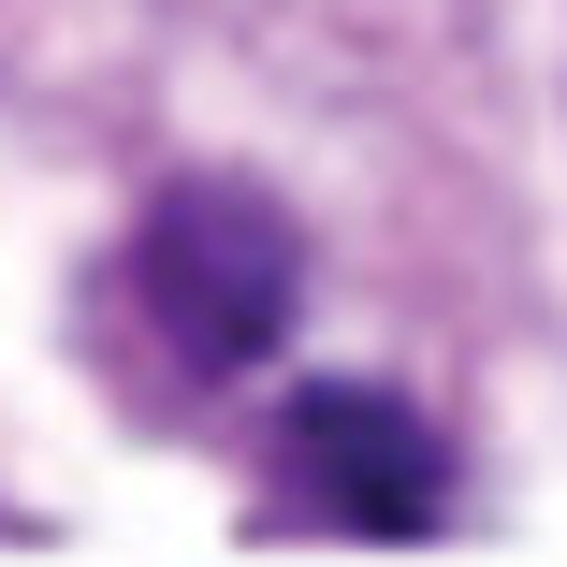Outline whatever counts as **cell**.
I'll return each instance as SVG.
<instances>
[{
  "label": "cell",
  "mask_w": 567,
  "mask_h": 567,
  "mask_svg": "<svg viewBox=\"0 0 567 567\" xmlns=\"http://www.w3.org/2000/svg\"><path fill=\"white\" fill-rule=\"evenodd\" d=\"M132 306L161 320V350L189 379H248L291 306H306V234H291V204L248 189V175H175L146 204V234H132Z\"/></svg>",
  "instance_id": "6da1fadb"
},
{
  "label": "cell",
  "mask_w": 567,
  "mask_h": 567,
  "mask_svg": "<svg viewBox=\"0 0 567 567\" xmlns=\"http://www.w3.org/2000/svg\"><path fill=\"white\" fill-rule=\"evenodd\" d=\"M277 481H291V509L350 524V538H436V509H451V436H436L408 393H379V379H306V393L277 408Z\"/></svg>",
  "instance_id": "7a4b0ae2"
}]
</instances>
